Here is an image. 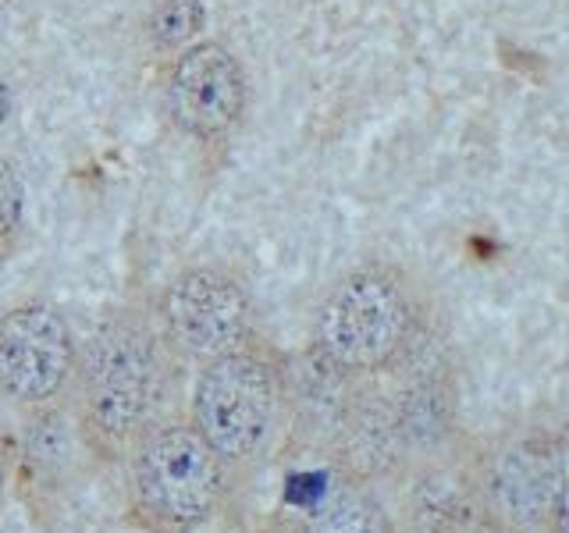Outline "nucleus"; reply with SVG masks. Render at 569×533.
Instances as JSON below:
<instances>
[{"label": "nucleus", "instance_id": "nucleus-2", "mask_svg": "<svg viewBox=\"0 0 569 533\" xmlns=\"http://www.w3.org/2000/svg\"><path fill=\"white\" fill-rule=\"evenodd\" d=\"M413 331V302L406 284L381 266L342 278L320 302L313 342L342 373H373L388 366Z\"/></svg>", "mask_w": 569, "mask_h": 533}, {"label": "nucleus", "instance_id": "nucleus-14", "mask_svg": "<svg viewBox=\"0 0 569 533\" xmlns=\"http://www.w3.org/2000/svg\"><path fill=\"white\" fill-rule=\"evenodd\" d=\"M4 426H0V480H4Z\"/></svg>", "mask_w": 569, "mask_h": 533}, {"label": "nucleus", "instance_id": "nucleus-6", "mask_svg": "<svg viewBox=\"0 0 569 533\" xmlns=\"http://www.w3.org/2000/svg\"><path fill=\"white\" fill-rule=\"evenodd\" d=\"M164 338L192 360H218L246 345L249 295L242 284L218 266L182 271L164 292Z\"/></svg>", "mask_w": 569, "mask_h": 533}, {"label": "nucleus", "instance_id": "nucleus-7", "mask_svg": "<svg viewBox=\"0 0 569 533\" xmlns=\"http://www.w3.org/2000/svg\"><path fill=\"white\" fill-rule=\"evenodd\" d=\"M76 349L64 320L47 306H18L0 320V391L40 405L64 388Z\"/></svg>", "mask_w": 569, "mask_h": 533}, {"label": "nucleus", "instance_id": "nucleus-13", "mask_svg": "<svg viewBox=\"0 0 569 533\" xmlns=\"http://www.w3.org/2000/svg\"><path fill=\"white\" fill-rule=\"evenodd\" d=\"M8 111H11V93H8V86L0 82V121L8 118Z\"/></svg>", "mask_w": 569, "mask_h": 533}, {"label": "nucleus", "instance_id": "nucleus-8", "mask_svg": "<svg viewBox=\"0 0 569 533\" xmlns=\"http://www.w3.org/2000/svg\"><path fill=\"white\" fill-rule=\"evenodd\" d=\"M246 107V79L236 53L221 43H196L174 61L168 114L192 139H221Z\"/></svg>", "mask_w": 569, "mask_h": 533}, {"label": "nucleus", "instance_id": "nucleus-10", "mask_svg": "<svg viewBox=\"0 0 569 533\" xmlns=\"http://www.w3.org/2000/svg\"><path fill=\"white\" fill-rule=\"evenodd\" d=\"M203 26H207V11L200 0H164L153 11L150 36L157 47L174 50V47H189V40H196Z\"/></svg>", "mask_w": 569, "mask_h": 533}, {"label": "nucleus", "instance_id": "nucleus-15", "mask_svg": "<svg viewBox=\"0 0 569 533\" xmlns=\"http://www.w3.org/2000/svg\"><path fill=\"white\" fill-rule=\"evenodd\" d=\"M480 533H491V530H488V526H485V530H480Z\"/></svg>", "mask_w": 569, "mask_h": 533}, {"label": "nucleus", "instance_id": "nucleus-5", "mask_svg": "<svg viewBox=\"0 0 569 533\" xmlns=\"http://www.w3.org/2000/svg\"><path fill=\"white\" fill-rule=\"evenodd\" d=\"M278 405V370L267 355L242 345L203 366L192 395V426L218 459H246L271 434Z\"/></svg>", "mask_w": 569, "mask_h": 533}, {"label": "nucleus", "instance_id": "nucleus-4", "mask_svg": "<svg viewBox=\"0 0 569 533\" xmlns=\"http://www.w3.org/2000/svg\"><path fill=\"white\" fill-rule=\"evenodd\" d=\"M566 441L523 431L485 455L473 476L480 520L491 533H548L566 484Z\"/></svg>", "mask_w": 569, "mask_h": 533}, {"label": "nucleus", "instance_id": "nucleus-1", "mask_svg": "<svg viewBox=\"0 0 569 533\" xmlns=\"http://www.w3.org/2000/svg\"><path fill=\"white\" fill-rule=\"evenodd\" d=\"M86 426L100 444L142 441L168 391V349L136 313H118L89 334L79 355Z\"/></svg>", "mask_w": 569, "mask_h": 533}, {"label": "nucleus", "instance_id": "nucleus-9", "mask_svg": "<svg viewBox=\"0 0 569 533\" xmlns=\"http://www.w3.org/2000/svg\"><path fill=\"white\" fill-rule=\"evenodd\" d=\"M310 533H391V526L378 497L367 491H338L317 505Z\"/></svg>", "mask_w": 569, "mask_h": 533}, {"label": "nucleus", "instance_id": "nucleus-11", "mask_svg": "<svg viewBox=\"0 0 569 533\" xmlns=\"http://www.w3.org/2000/svg\"><path fill=\"white\" fill-rule=\"evenodd\" d=\"M18 218H22V182L8 160H0V239L18 228Z\"/></svg>", "mask_w": 569, "mask_h": 533}, {"label": "nucleus", "instance_id": "nucleus-3", "mask_svg": "<svg viewBox=\"0 0 569 533\" xmlns=\"http://www.w3.org/2000/svg\"><path fill=\"white\" fill-rule=\"evenodd\" d=\"M136 512L153 533H189L221 497V459L196 426H153L136 455Z\"/></svg>", "mask_w": 569, "mask_h": 533}, {"label": "nucleus", "instance_id": "nucleus-12", "mask_svg": "<svg viewBox=\"0 0 569 533\" xmlns=\"http://www.w3.org/2000/svg\"><path fill=\"white\" fill-rule=\"evenodd\" d=\"M548 533H569V473H566V484H562V494H559V505H556V515H551Z\"/></svg>", "mask_w": 569, "mask_h": 533}]
</instances>
